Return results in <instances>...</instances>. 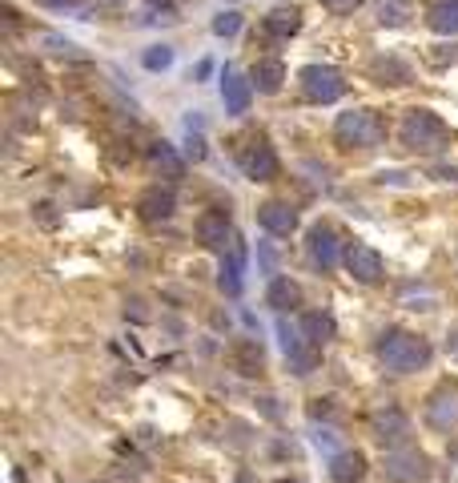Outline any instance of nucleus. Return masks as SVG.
<instances>
[{
    "instance_id": "f257e3e1",
    "label": "nucleus",
    "mask_w": 458,
    "mask_h": 483,
    "mask_svg": "<svg viewBox=\"0 0 458 483\" xmlns=\"http://www.w3.org/2000/svg\"><path fill=\"white\" fill-rule=\"evenodd\" d=\"M398 141L415 153H442L450 145V129L431 109H410V113L402 117V125H398Z\"/></svg>"
},
{
    "instance_id": "f03ea898",
    "label": "nucleus",
    "mask_w": 458,
    "mask_h": 483,
    "mask_svg": "<svg viewBox=\"0 0 458 483\" xmlns=\"http://www.w3.org/2000/svg\"><path fill=\"white\" fill-rule=\"evenodd\" d=\"M378 359L386 362L390 370H402V375H410V370L426 367V362L434 359L431 343L426 339H418V334H407V331H386L378 343Z\"/></svg>"
},
{
    "instance_id": "7ed1b4c3",
    "label": "nucleus",
    "mask_w": 458,
    "mask_h": 483,
    "mask_svg": "<svg viewBox=\"0 0 458 483\" xmlns=\"http://www.w3.org/2000/svg\"><path fill=\"white\" fill-rule=\"evenodd\" d=\"M334 137L338 145H350V150H370L382 141V121L374 109H350L334 121Z\"/></svg>"
},
{
    "instance_id": "20e7f679",
    "label": "nucleus",
    "mask_w": 458,
    "mask_h": 483,
    "mask_svg": "<svg viewBox=\"0 0 458 483\" xmlns=\"http://www.w3.org/2000/svg\"><path fill=\"white\" fill-rule=\"evenodd\" d=\"M298 81H302V93L310 97L314 105H334L338 97L346 93V77L334 65H306L298 73Z\"/></svg>"
},
{
    "instance_id": "39448f33",
    "label": "nucleus",
    "mask_w": 458,
    "mask_h": 483,
    "mask_svg": "<svg viewBox=\"0 0 458 483\" xmlns=\"http://www.w3.org/2000/svg\"><path fill=\"white\" fill-rule=\"evenodd\" d=\"M306 250H310V262L322 266V270H334L338 262H342V242H338V234L330 226H314L310 238H306Z\"/></svg>"
},
{
    "instance_id": "423d86ee",
    "label": "nucleus",
    "mask_w": 458,
    "mask_h": 483,
    "mask_svg": "<svg viewBox=\"0 0 458 483\" xmlns=\"http://www.w3.org/2000/svg\"><path fill=\"white\" fill-rule=\"evenodd\" d=\"M242 169L250 182H274L277 177V153L274 145H266V141H253L250 150L242 153Z\"/></svg>"
},
{
    "instance_id": "0eeeda50",
    "label": "nucleus",
    "mask_w": 458,
    "mask_h": 483,
    "mask_svg": "<svg viewBox=\"0 0 458 483\" xmlns=\"http://www.w3.org/2000/svg\"><path fill=\"white\" fill-rule=\"evenodd\" d=\"M250 97H253V81H245L237 69H225L221 73V101H225V113L242 117L250 109Z\"/></svg>"
},
{
    "instance_id": "6e6552de",
    "label": "nucleus",
    "mask_w": 458,
    "mask_h": 483,
    "mask_svg": "<svg viewBox=\"0 0 458 483\" xmlns=\"http://www.w3.org/2000/svg\"><path fill=\"white\" fill-rule=\"evenodd\" d=\"M426 419L434 423L439 431L458 427V386H439L426 403Z\"/></svg>"
},
{
    "instance_id": "1a4fd4ad",
    "label": "nucleus",
    "mask_w": 458,
    "mask_h": 483,
    "mask_svg": "<svg viewBox=\"0 0 458 483\" xmlns=\"http://www.w3.org/2000/svg\"><path fill=\"white\" fill-rule=\"evenodd\" d=\"M346 266L358 282H378L382 278V254L374 246H362V242L346 246Z\"/></svg>"
},
{
    "instance_id": "9d476101",
    "label": "nucleus",
    "mask_w": 458,
    "mask_h": 483,
    "mask_svg": "<svg viewBox=\"0 0 458 483\" xmlns=\"http://www.w3.org/2000/svg\"><path fill=\"white\" fill-rule=\"evenodd\" d=\"M258 226L277 238H290L298 230V214H294V206H285V202H266L258 210Z\"/></svg>"
},
{
    "instance_id": "9b49d317",
    "label": "nucleus",
    "mask_w": 458,
    "mask_h": 483,
    "mask_svg": "<svg viewBox=\"0 0 458 483\" xmlns=\"http://www.w3.org/2000/svg\"><path fill=\"white\" fill-rule=\"evenodd\" d=\"M386 475L402 483H418L426 479V459L418 451H390L386 456Z\"/></svg>"
},
{
    "instance_id": "f8f14e48",
    "label": "nucleus",
    "mask_w": 458,
    "mask_h": 483,
    "mask_svg": "<svg viewBox=\"0 0 458 483\" xmlns=\"http://www.w3.org/2000/svg\"><path fill=\"white\" fill-rule=\"evenodd\" d=\"M229 234H234V230H229V218H225L221 210H209L198 218V238L206 250H225V238Z\"/></svg>"
},
{
    "instance_id": "ddd939ff",
    "label": "nucleus",
    "mask_w": 458,
    "mask_h": 483,
    "mask_svg": "<svg viewBox=\"0 0 458 483\" xmlns=\"http://www.w3.org/2000/svg\"><path fill=\"white\" fill-rule=\"evenodd\" d=\"M261 28H266L274 41H290V36L302 28V12H298L294 4H282V9H274L266 20H261Z\"/></svg>"
},
{
    "instance_id": "4468645a",
    "label": "nucleus",
    "mask_w": 458,
    "mask_h": 483,
    "mask_svg": "<svg viewBox=\"0 0 458 483\" xmlns=\"http://www.w3.org/2000/svg\"><path fill=\"white\" fill-rule=\"evenodd\" d=\"M426 25L439 36H458V0H434L426 9Z\"/></svg>"
},
{
    "instance_id": "2eb2a0df",
    "label": "nucleus",
    "mask_w": 458,
    "mask_h": 483,
    "mask_svg": "<svg viewBox=\"0 0 458 483\" xmlns=\"http://www.w3.org/2000/svg\"><path fill=\"white\" fill-rule=\"evenodd\" d=\"M250 81H253V89H258V93H277V89H282V81H285V65L274 61V57H266V61L253 65Z\"/></svg>"
},
{
    "instance_id": "dca6fc26",
    "label": "nucleus",
    "mask_w": 458,
    "mask_h": 483,
    "mask_svg": "<svg viewBox=\"0 0 458 483\" xmlns=\"http://www.w3.org/2000/svg\"><path fill=\"white\" fill-rule=\"evenodd\" d=\"M242 274H245V246L237 242L229 258H221V290L225 294H242Z\"/></svg>"
},
{
    "instance_id": "f3484780",
    "label": "nucleus",
    "mask_w": 458,
    "mask_h": 483,
    "mask_svg": "<svg viewBox=\"0 0 458 483\" xmlns=\"http://www.w3.org/2000/svg\"><path fill=\"white\" fill-rule=\"evenodd\" d=\"M137 210H141V218H149V222L169 218V214H174V190H149V193H141Z\"/></svg>"
},
{
    "instance_id": "a211bd4d",
    "label": "nucleus",
    "mask_w": 458,
    "mask_h": 483,
    "mask_svg": "<svg viewBox=\"0 0 458 483\" xmlns=\"http://www.w3.org/2000/svg\"><path fill=\"white\" fill-rule=\"evenodd\" d=\"M366 471V459L358 456V451H346V456H334V467H330V475H334L338 483H358Z\"/></svg>"
},
{
    "instance_id": "6ab92c4d",
    "label": "nucleus",
    "mask_w": 458,
    "mask_h": 483,
    "mask_svg": "<svg viewBox=\"0 0 458 483\" xmlns=\"http://www.w3.org/2000/svg\"><path fill=\"white\" fill-rule=\"evenodd\" d=\"M302 334L310 347H322L326 339H334V318L330 315H306L302 318Z\"/></svg>"
},
{
    "instance_id": "aec40b11",
    "label": "nucleus",
    "mask_w": 458,
    "mask_h": 483,
    "mask_svg": "<svg viewBox=\"0 0 458 483\" xmlns=\"http://www.w3.org/2000/svg\"><path fill=\"white\" fill-rule=\"evenodd\" d=\"M266 302H269V307H277V310L298 307V286L290 278H274V282H269V290H266Z\"/></svg>"
},
{
    "instance_id": "412c9836",
    "label": "nucleus",
    "mask_w": 458,
    "mask_h": 483,
    "mask_svg": "<svg viewBox=\"0 0 458 483\" xmlns=\"http://www.w3.org/2000/svg\"><path fill=\"white\" fill-rule=\"evenodd\" d=\"M141 61H145V69H149V73L169 69V65H174V49H165V44H157V49H149V53L141 57Z\"/></svg>"
},
{
    "instance_id": "4be33fe9",
    "label": "nucleus",
    "mask_w": 458,
    "mask_h": 483,
    "mask_svg": "<svg viewBox=\"0 0 458 483\" xmlns=\"http://www.w3.org/2000/svg\"><path fill=\"white\" fill-rule=\"evenodd\" d=\"M237 28H242V12H221V17L213 20V33L217 36H234Z\"/></svg>"
},
{
    "instance_id": "5701e85b",
    "label": "nucleus",
    "mask_w": 458,
    "mask_h": 483,
    "mask_svg": "<svg viewBox=\"0 0 458 483\" xmlns=\"http://www.w3.org/2000/svg\"><path fill=\"white\" fill-rule=\"evenodd\" d=\"M153 161H161V166H169V174H182V161H177V153H174V145H153Z\"/></svg>"
},
{
    "instance_id": "b1692460",
    "label": "nucleus",
    "mask_w": 458,
    "mask_h": 483,
    "mask_svg": "<svg viewBox=\"0 0 458 483\" xmlns=\"http://www.w3.org/2000/svg\"><path fill=\"white\" fill-rule=\"evenodd\" d=\"M382 25H402V9L398 4H382Z\"/></svg>"
},
{
    "instance_id": "393cba45",
    "label": "nucleus",
    "mask_w": 458,
    "mask_h": 483,
    "mask_svg": "<svg viewBox=\"0 0 458 483\" xmlns=\"http://www.w3.org/2000/svg\"><path fill=\"white\" fill-rule=\"evenodd\" d=\"M330 9L334 12H346V9H358V4H362V0H326Z\"/></svg>"
},
{
    "instance_id": "a878e982",
    "label": "nucleus",
    "mask_w": 458,
    "mask_h": 483,
    "mask_svg": "<svg viewBox=\"0 0 458 483\" xmlns=\"http://www.w3.org/2000/svg\"><path fill=\"white\" fill-rule=\"evenodd\" d=\"M41 4H44V9H61L65 0H41Z\"/></svg>"
},
{
    "instance_id": "bb28decb",
    "label": "nucleus",
    "mask_w": 458,
    "mask_h": 483,
    "mask_svg": "<svg viewBox=\"0 0 458 483\" xmlns=\"http://www.w3.org/2000/svg\"><path fill=\"white\" fill-rule=\"evenodd\" d=\"M149 4H153V9H165V4H174V0H149Z\"/></svg>"
},
{
    "instance_id": "cd10ccee",
    "label": "nucleus",
    "mask_w": 458,
    "mask_h": 483,
    "mask_svg": "<svg viewBox=\"0 0 458 483\" xmlns=\"http://www.w3.org/2000/svg\"><path fill=\"white\" fill-rule=\"evenodd\" d=\"M277 483H290V479H277Z\"/></svg>"
}]
</instances>
